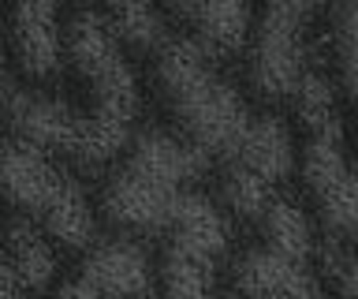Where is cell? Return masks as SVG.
<instances>
[{"label": "cell", "mask_w": 358, "mask_h": 299, "mask_svg": "<svg viewBox=\"0 0 358 299\" xmlns=\"http://www.w3.org/2000/svg\"><path fill=\"white\" fill-rule=\"evenodd\" d=\"M4 270L15 277V284L22 292H38V288H45L56 273V258H52L49 239H45L41 228L22 214H15L8 225V265Z\"/></svg>", "instance_id": "obj_14"}, {"label": "cell", "mask_w": 358, "mask_h": 299, "mask_svg": "<svg viewBox=\"0 0 358 299\" xmlns=\"http://www.w3.org/2000/svg\"><path fill=\"white\" fill-rule=\"evenodd\" d=\"M336 295L358 299V258H340V265H336Z\"/></svg>", "instance_id": "obj_18"}, {"label": "cell", "mask_w": 358, "mask_h": 299, "mask_svg": "<svg viewBox=\"0 0 358 299\" xmlns=\"http://www.w3.org/2000/svg\"><path fill=\"white\" fill-rule=\"evenodd\" d=\"M235 288L246 299H324L310 262L268 251L265 243L243 251L235 262Z\"/></svg>", "instance_id": "obj_10"}, {"label": "cell", "mask_w": 358, "mask_h": 299, "mask_svg": "<svg viewBox=\"0 0 358 299\" xmlns=\"http://www.w3.org/2000/svg\"><path fill=\"white\" fill-rule=\"evenodd\" d=\"M310 19V4H268L257 12L250 38V86L268 102L299 97L302 83H306Z\"/></svg>", "instance_id": "obj_6"}, {"label": "cell", "mask_w": 358, "mask_h": 299, "mask_svg": "<svg viewBox=\"0 0 358 299\" xmlns=\"http://www.w3.org/2000/svg\"><path fill=\"white\" fill-rule=\"evenodd\" d=\"M4 191L15 214L30 217L64 247H94V206L86 187L64 165L30 142L11 135L4 146Z\"/></svg>", "instance_id": "obj_4"}, {"label": "cell", "mask_w": 358, "mask_h": 299, "mask_svg": "<svg viewBox=\"0 0 358 299\" xmlns=\"http://www.w3.org/2000/svg\"><path fill=\"white\" fill-rule=\"evenodd\" d=\"M224 251H228V217L201 187H190L164 228V299H217L213 273Z\"/></svg>", "instance_id": "obj_5"}, {"label": "cell", "mask_w": 358, "mask_h": 299, "mask_svg": "<svg viewBox=\"0 0 358 299\" xmlns=\"http://www.w3.org/2000/svg\"><path fill=\"white\" fill-rule=\"evenodd\" d=\"M105 19L123 46L138 53H153V57L176 38L172 27H168V15L153 4H116V8H105Z\"/></svg>", "instance_id": "obj_16"}, {"label": "cell", "mask_w": 358, "mask_h": 299, "mask_svg": "<svg viewBox=\"0 0 358 299\" xmlns=\"http://www.w3.org/2000/svg\"><path fill=\"white\" fill-rule=\"evenodd\" d=\"M67 27L56 4H22L11 12V53L27 79H52L67 53Z\"/></svg>", "instance_id": "obj_11"}, {"label": "cell", "mask_w": 358, "mask_h": 299, "mask_svg": "<svg viewBox=\"0 0 358 299\" xmlns=\"http://www.w3.org/2000/svg\"><path fill=\"white\" fill-rule=\"evenodd\" d=\"M56 299H105V295H97L90 284H83L78 277H71L67 284H60V292H56Z\"/></svg>", "instance_id": "obj_19"}, {"label": "cell", "mask_w": 358, "mask_h": 299, "mask_svg": "<svg viewBox=\"0 0 358 299\" xmlns=\"http://www.w3.org/2000/svg\"><path fill=\"white\" fill-rule=\"evenodd\" d=\"M332 23V49H336V75L347 97V109L355 116L358 131V4H340L329 12Z\"/></svg>", "instance_id": "obj_17"}, {"label": "cell", "mask_w": 358, "mask_h": 299, "mask_svg": "<svg viewBox=\"0 0 358 299\" xmlns=\"http://www.w3.org/2000/svg\"><path fill=\"white\" fill-rule=\"evenodd\" d=\"M206 169L209 153H201L187 135H176L164 127L138 131L101 191V209L112 225L127 232L164 236L179 198L190 187H198Z\"/></svg>", "instance_id": "obj_1"}, {"label": "cell", "mask_w": 358, "mask_h": 299, "mask_svg": "<svg viewBox=\"0 0 358 299\" xmlns=\"http://www.w3.org/2000/svg\"><path fill=\"white\" fill-rule=\"evenodd\" d=\"M295 161H299V153H295V135H291V127L280 116H257L246 146L239 150L235 161H228V169L254 176V180H262L265 187L276 191V187L295 172Z\"/></svg>", "instance_id": "obj_13"}, {"label": "cell", "mask_w": 358, "mask_h": 299, "mask_svg": "<svg viewBox=\"0 0 358 299\" xmlns=\"http://www.w3.org/2000/svg\"><path fill=\"white\" fill-rule=\"evenodd\" d=\"M78 281L90 284L105 299H150L153 292V262L150 251L131 236L97 239L83 254Z\"/></svg>", "instance_id": "obj_9"}, {"label": "cell", "mask_w": 358, "mask_h": 299, "mask_svg": "<svg viewBox=\"0 0 358 299\" xmlns=\"http://www.w3.org/2000/svg\"><path fill=\"white\" fill-rule=\"evenodd\" d=\"M262 243L276 254H287V258H299V262H310L313 254V225H310V214L302 209L295 198L287 195H276L273 206L262 214Z\"/></svg>", "instance_id": "obj_15"}, {"label": "cell", "mask_w": 358, "mask_h": 299, "mask_svg": "<svg viewBox=\"0 0 358 299\" xmlns=\"http://www.w3.org/2000/svg\"><path fill=\"white\" fill-rule=\"evenodd\" d=\"M4 299H22V288L15 284V277L4 270Z\"/></svg>", "instance_id": "obj_20"}, {"label": "cell", "mask_w": 358, "mask_h": 299, "mask_svg": "<svg viewBox=\"0 0 358 299\" xmlns=\"http://www.w3.org/2000/svg\"><path fill=\"white\" fill-rule=\"evenodd\" d=\"M67 60L90 94V142L83 165H105L131 150L138 120V79L127 60V46L108 27L105 12L67 15Z\"/></svg>", "instance_id": "obj_3"}, {"label": "cell", "mask_w": 358, "mask_h": 299, "mask_svg": "<svg viewBox=\"0 0 358 299\" xmlns=\"http://www.w3.org/2000/svg\"><path fill=\"white\" fill-rule=\"evenodd\" d=\"M172 15L190 30V41H198L206 53H235L254 38L257 12L250 4H176Z\"/></svg>", "instance_id": "obj_12"}, {"label": "cell", "mask_w": 358, "mask_h": 299, "mask_svg": "<svg viewBox=\"0 0 358 299\" xmlns=\"http://www.w3.org/2000/svg\"><path fill=\"white\" fill-rule=\"evenodd\" d=\"M4 113L15 139L30 142L45 153H60V158L75 161L86 158V142H90L86 109H75L56 94L30 90V86L4 75Z\"/></svg>", "instance_id": "obj_8"}, {"label": "cell", "mask_w": 358, "mask_h": 299, "mask_svg": "<svg viewBox=\"0 0 358 299\" xmlns=\"http://www.w3.org/2000/svg\"><path fill=\"white\" fill-rule=\"evenodd\" d=\"M157 86L183 135L209 158L235 161L246 146L257 116L239 97V90L224 79L206 53L187 34H176L157 53Z\"/></svg>", "instance_id": "obj_2"}, {"label": "cell", "mask_w": 358, "mask_h": 299, "mask_svg": "<svg viewBox=\"0 0 358 299\" xmlns=\"http://www.w3.org/2000/svg\"><path fill=\"white\" fill-rule=\"evenodd\" d=\"M306 142H302V180L317 206L324 228L358 232V165L343 146L340 120H321L306 124Z\"/></svg>", "instance_id": "obj_7"}]
</instances>
